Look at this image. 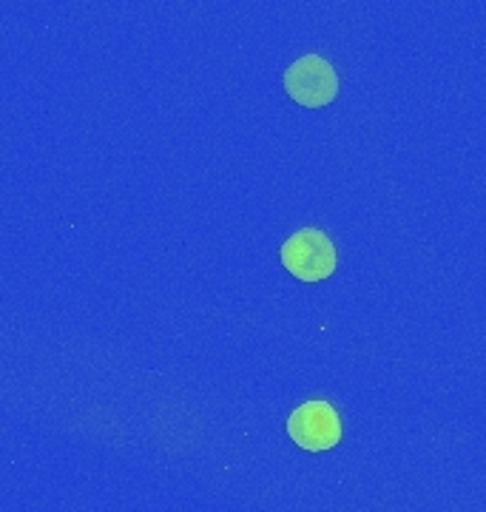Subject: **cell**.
I'll return each instance as SVG.
<instances>
[{"mask_svg": "<svg viewBox=\"0 0 486 512\" xmlns=\"http://www.w3.org/2000/svg\"><path fill=\"white\" fill-rule=\"evenodd\" d=\"M279 259L285 271L299 282H324L336 274L339 265L333 239L319 228H299L296 234H290L279 248Z\"/></svg>", "mask_w": 486, "mask_h": 512, "instance_id": "6da1fadb", "label": "cell"}, {"mask_svg": "<svg viewBox=\"0 0 486 512\" xmlns=\"http://www.w3.org/2000/svg\"><path fill=\"white\" fill-rule=\"evenodd\" d=\"M288 436L307 453H327L342 441V419L330 402L310 399L290 413Z\"/></svg>", "mask_w": 486, "mask_h": 512, "instance_id": "3957f363", "label": "cell"}, {"mask_svg": "<svg viewBox=\"0 0 486 512\" xmlns=\"http://www.w3.org/2000/svg\"><path fill=\"white\" fill-rule=\"evenodd\" d=\"M285 92L305 109H324L339 97V74L322 55H305L293 60L282 74Z\"/></svg>", "mask_w": 486, "mask_h": 512, "instance_id": "7a4b0ae2", "label": "cell"}]
</instances>
